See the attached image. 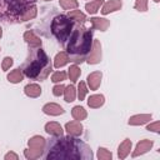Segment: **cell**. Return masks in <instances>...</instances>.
<instances>
[{
	"label": "cell",
	"mask_w": 160,
	"mask_h": 160,
	"mask_svg": "<svg viewBox=\"0 0 160 160\" xmlns=\"http://www.w3.org/2000/svg\"><path fill=\"white\" fill-rule=\"evenodd\" d=\"M102 4H104V0H92V1L85 4V10L89 14H96L99 11V9L102 6Z\"/></svg>",
	"instance_id": "25"
},
{
	"label": "cell",
	"mask_w": 160,
	"mask_h": 160,
	"mask_svg": "<svg viewBox=\"0 0 160 160\" xmlns=\"http://www.w3.org/2000/svg\"><path fill=\"white\" fill-rule=\"evenodd\" d=\"M36 14H38V8H36L35 4H32V5H30V6L28 8V10L24 12V15H22L21 19H20V22H25V21H29V20L34 19V18L36 16Z\"/></svg>",
	"instance_id": "26"
},
{
	"label": "cell",
	"mask_w": 160,
	"mask_h": 160,
	"mask_svg": "<svg viewBox=\"0 0 160 160\" xmlns=\"http://www.w3.org/2000/svg\"><path fill=\"white\" fill-rule=\"evenodd\" d=\"M36 0H0V20L8 24L20 22L28 8Z\"/></svg>",
	"instance_id": "4"
},
{
	"label": "cell",
	"mask_w": 160,
	"mask_h": 160,
	"mask_svg": "<svg viewBox=\"0 0 160 160\" xmlns=\"http://www.w3.org/2000/svg\"><path fill=\"white\" fill-rule=\"evenodd\" d=\"M131 146H132V142L130 139H125L118 148V156L119 159H125L129 154H130V150H131Z\"/></svg>",
	"instance_id": "17"
},
{
	"label": "cell",
	"mask_w": 160,
	"mask_h": 160,
	"mask_svg": "<svg viewBox=\"0 0 160 160\" xmlns=\"http://www.w3.org/2000/svg\"><path fill=\"white\" fill-rule=\"evenodd\" d=\"M66 16L70 18L75 24H84L86 21V15L84 12H81L80 10H71L68 12Z\"/></svg>",
	"instance_id": "22"
},
{
	"label": "cell",
	"mask_w": 160,
	"mask_h": 160,
	"mask_svg": "<svg viewBox=\"0 0 160 160\" xmlns=\"http://www.w3.org/2000/svg\"><path fill=\"white\" fill-rule=\"evenodd\" d=\"M65 79H66V72L62 71V70L55 71V72L51 75V81H52V82H60V81H62V80H65Z\"/></svg>",
	"instance_id": "31"
},
{
	"label": "cell",
	"mask_w": 160,
	"mask_h": 160,
	"mask_svg": "<svg viewBox=\"0 0 160 160\" xmlns=\"http://www.w3.org/2000/svg\"><path fill=\"white\" fill-rule=\"evenodd\" d=\"M90 22H91V28L95 29V30H100V31H106L108 28L110 26V20L105 19V18H91L90 19Z\"/></svg>",
	"instance_id": "15"
},
{
	"label": "cell",
	"mask_w": 160,
	"mask_h": 160,
	"mask_svg": "<svg viewBox=\"0 0 160 160\" xmlns=\"http://www.w3.org/2000/svg\"><path fill=\"white\" fill-rule=\"evenodd\" d=\"M88 91H89V90H88L86 84H85L84 81H80V84L78 85V98H79V100H80V101L85 99V96H86Z\"/></svg>",
	"instance_id": "30"
},
{
	"label": "cell",
	"mask_w": 160,
	"mask_h": 160,
	"mask_svg": "<svg viewBox=\"0 0 160 160\" xmlns=\"http://www.w3.org/2000/svg\"><path fill=\"white\" fill-rule=\"evenodd\" d=\"M59 4L65 10H72L79 6L78 0H59Z\"/></svg>",
	"instance_id": "28"
},
{
	"label": "cell",
	"mask_w": 160,
	"mask_h": 160,
	"mask_svg": "<svg viewBox=\"0 0 160 160\" xmlns=\"http://www.w3.org/2000/svg\"><path fill=\"white\" fill-rule=\"evenodd\" d=\"M64 89H65V86H64L62 84H58V82H56V85L52 88V94H54L55 96H60V95L64 94Z\"/></svg>",
	"instance_id": "35"
},
{
	"label": "cell",
	"mask_w": 160,
	"mask_h": 160,
	"mask_svg": "<svg viewBox=\"0 0 160 160\" xmlns=\"http://www.w3.org/2000/svg\"><path fill=\"white\" fill-rule=\"evenodd\" d=\"M8 81H10L11 84H19L24 80V72L21 70V68H18V69H14L12 71H10L6 76Z\"/></svg>",
	"instance_id": "20"
},
{
	"label": "cell",
	"mask_w": 160,
	"mask_h": 160,
	"mask_svg": "<svg viewBox=\"0 0 160 160\" xmlns=\"http://www.w3.org/2000/svg\"><path fill=\"white\" fill-rule=\"evenodd\" d=\"M42 112L46 115H50V116H58V115L64 114L65 110L56 102H48L42 106Z\"/></svg>",
	"instance_id": "12"
},
{
	"label": "cell",
	"mask_w": 160,
	"mask_h": 160,
	"mask_svg": "<svg viewBox=\"0 0 160 160\" xmlns=\"http://www.w3.org/2000/svg\"><path fill=\"white\" fill-rule=\"evenodd\" d=\"M45 144H46V140L40 135H35V136L30 138L28 140L29 148L24 150V156L28 160H36L39 158H42V154L45 150Z\"/></svg>",
	"instance_id": "6"
},
{
	"label": "cell",
	"mask_w": 160,
	"mask_h": 160,
	"mask_svg": "<svg viewBox=\"0 0 160 160\" xmlns=\"http://www.w3.org/2000/svg\"><path fill=\"white\" fill-rule=\"evenodd\" d=\"M71 116L74 118V120L81 121V120H85V119H86L88 112H86V110H85L82 106L78 105V106H74V108L71 109Z\"/></svg>",
	"instance_id": "23"
},
{
	"label": "cell",
	"mask_w": 160,
	"mask_h": 160,
	"mask_svg": "<svg viewBox=\"0 0 160 160\" xmlns=\"http://www.w3.org/2000/svg\"><path fill=\"white\" fill-rule=\"evenodd\" d=\"M96 156H98L99 160H111L112 154H111L110 150H108V149H105V148H99Z\"/></svg>",
	"instance_id": "29"
},
{
	"label": "cell",
	"mask_w": 160,
	"mask_h": 160,
	"mask_svg": "<svg viewBox=\"0 0 160 160\" xmlns=\"http://www.w3.org/2000/svg\"><path fill=\"white\" fill-rule=\"evenodd\" d=\"M105 102V98L104 95L101 94H94V95H90L89 99H88V105L89 108L91 109H98V108H101Z\"/></svg>",
	"instance_id": "18"
},
{
	"label": "cell",
	"mask_w": 160,
	"mask_h": 160,
	"mask_svg": "<svg viewBox=\"0 0 160 160\" xmlns=\"http://www.w3.org/2000/svg\"><path fill=\"white\" fill-rule=\"evenodd\" d=\"M4 159H5V160H18V159H19V156H18V154H15V152L10 151V152L5 154Z\"/></svg>",
	"instance_id": "36"
},
{
	"label": "cell",
	"mask_w": 160,
	"mask_h": 160,
	"mask_svg": "<svg viewBox=\"0 0 160 160\" xmlns=\"http://www.w3.org/2000/svg\"><path fill=\"white\" fill-rule=\"evenodd\" d=\"M21 70L24 72V76H26L28 79L42 81L50 75L52 65L41 46L29 48V52L21 66Z\"/></svg>",
	"instance_id": "3"
},
{
	"label": "cell",
	"mask_w": 160,
	"mask_h": 160,
	"mask_svg": "<svg viewBox=\"0 0 160 160\" xmlns=\"http://www.w3.org/2000/svg\"><path fill=\"white\" fill-rule=\"evenodd\" d=\"M94 40V29L85 28L82 24H75L66 44L65 50L69 56V61L74 64H81L86 60Z\"/></svg>",
	"instance_id": "2"
},
{
	"label": "cell",
	"mask_w": 160,
	"mask_h": 160,
	"mask_svg": "<svg viewBox=\"0 0 160 160\" xmlns=\"http://www.w3.org/2000/svg\"><path fill=\"white\" fill-rule=\"evenodd\" d=\"M1 36H2V28L0 26V39H1Z\"/></svg>",
	"instance_id": "37"
},
{
	"label": "cell",
	"mask_w": 160,
	"mask_h": 160,
	"mask_svg": "<svg viewBox=\"0 0 160 160\" xmlns=\"http://www.w3.org/2000/svg\"><path fill=\"white\" fill-rule=\"evenodd\" d=\"M135 10L145 12L148 11V0H135V5H134Z\"/></svg>",
	"instance_id": "32"
},
{
	"label": "cell",
	"mask_w": 160,
	"mask_h": 160,
	"mask_svg": "<svg viewBox=\"0 0 160 160\" xmlns=\"http://www.w3.org/2000/svg\"><path fill=\"white\" fill-rule=\"evenodd\" d=\"M101 78H102L101 71H92L91 74H89L86 78V84H88L89 89L90 90H98L100 84H101Z\"/></svg>",
	"instance_id": "9"
},
{
	"label": "cell",
	"mask_w": 160,
	"mask_h": 160,
	"mask_svg": "<svg viewBox=\"0 0 160 160\" xmlns=\"http://www.w3.org/2000/svg\"><path fill=\"white\" fill-rule=\"evenodd\" d=\"M146 130H149V131H154V132L159 134V132H160V122H159V121L150 122V124L146 126Z\"/></svg>",
	"instance_id": "34"
},
{
	"label": "cell",
	"mask_w": 160,
	"mask_h": 160,
	"mask_svg": "<svg viewBox=\"0 0 160 160\" xmlns=\"http://www.w3.org/2000/svg\"><path fill=\"white\" fill-rule=\"evenodd\" d=\"M101 58H102V54H101V44H100V40H92V46H91V50L86 58V62L90 64V65H95V64H99L101 61Z\"/></svg>",
	"instance_id": "7"
},
{
	"label": "cell",
	"mask_w": 160,
	"mask_h": 160,
	"mask_svg": "<svg viewBox=\"0 0 160 160\" xmlns=\"http://www.w3.org/2000/svg\"><path fill=\"white\" fill-rule=\"evenodd\" d=\"M80 74H81V70H80V68L78 66V64H74V65H71V66L69 68L68 75H69V79H70V81H71L72 84L78 81Z\"/></svg>",
	"instance_id": "27"
},
{
	"label": "cell",
	"mask_w": 160,
	"mask_h": 160,
	"mask_svg": "<svg viewBox=\"0 0 160 160\" xmlns=\"http://www.w3.org/2000/svg\"><path fill=\"white\" fill-rule=\"evenodd\" d=\"M12 64H14L12 58H10V56H5V58L2 59V61H1V69H2V71H8V70L12 66Z\"/></svg>",
	"instance_id": "33"
},
{
	"label": "cell",
	"mask_w": 160,
	"mask_h": 160,
	"mask_svg": "<svg viewBox=\"0 0 160 160\" xmlns=\"http://www.w3.org/2000/svg\"><path fill=\"white\" fill-rule=\"evenodd\" d=\"M24 40L29 45V48H39L42 44L41 39L34 31H31V30H28V31L24 32Z\"/></svg>",
	"instance_id": "13"
},
{
	"label": "cell",
	"mask_w": 160,
	"mask_h": 160,
	"mask_svg": "<svg viewBox=\"0 0 160 160\" xmlns=\"http://www.w3.org/2000/svg\"><path fill=\"white\" fill-rule=\"evenodd\" d=\"M65 130L71 136H80L82 134L84 128H82V125H81L80 121L72 120V121H69V122L65 124Z\"/></svg>",
	"instance_id": "10"
},
{
	"label": "cell",
	"mask_w": 160,
	"mask_h": 160,
	"mask_svg": "<svg viewBox=\"0 0 160 160\" xmlns=\"http://www.w3.org/2000/svg\"><path fill=\"white\" fill-rule=\"evenodd\" d=\"M154 1H155V2H159V1H160V0H154Z\"/></svg>",
	"instance_id": "38"
},
{
	"label": "cell",
	"mask_w": 160,
	"mask_h": 160,
	"mask_svg": "<svg viewBox=\"0 0 160 160\" xmlns=\"http://www.w3.org/2000/svg\"><path fill=\"white\" fill-rule=\"evenodd\" d=\"M62 95H64V100L66 102H72L75 100V98H76V89H75V86L72 84L65 86Z\"/></svg>",
	"instance_id": "24"
},
{
	"label": "cell",
	"mask_w": 160,
	"mask_h": 160,
	"mask_svg": "<svg viewBox=\"0 0 160 160\" xmlns=\"http://www.w3.org/2000/svg\"><path fill=\"white\" fill-rule=\"evenodd\" d=\"M44 1H51V0H44Z\"/></svg>",
	"instance_id": "39"
},
{
	"label": "cell",
	"mask_w": 160,
	"mask_h": 160,
	"mask_svg": "<svg viewBox=\"0 0 160 160\" xmlns=\"http://www.w3.org/2000/svg\"><path fill=\"white\" fill-rule=\"evenodd\" d=\"M122 6V1L121 0H109L106 2L102 4V8H101V14L102 15H108L110 12H114V11H118L120 10Z\"/></svg>",
	"instance_id": "11"
},
{
	"label": "cell",
	"mask_w": 160,
	"mask_h": 160,
	"mask_svg": "<svg viewBox=\"0 0 160 160\" xmlns=\"http://www.w3.org/2000/svg\"><path fill=\"white\" fill-rule=\"evenodd\" d=\"M45 160H92L91 148L78 136H51L42 154Z\"/></svg>",
	"instance_id": "1"
},
{
	"label": "cell",
	"mask_w": 160,
	"mask_h": 160,
	"mask_svg": "<svg viewBox=\"0 0 160 160\" xmlns=\"http://www.w3.org/2000/svg\"><path fill=\"white\" fill-rule=\"evenodd\" d=\"M74 26H75V22L66 15H56L51 20L50 30H51L52 35L58 39V41L61 45H65Z\"/></svg>",
	"instance_id": "5"
},
{
	"label": "cell",
	"mask_w": 160,
	"mask_h": 160,
	"mask_svg": "<svg viewBox=\"0 0 160 160\" xmlns=\"http://www.w3.org/2000/svg\"><path fill=\"white\" fill-rule=\"evenodd\" d=\"M44 129L51 136H61V135H64V130H62L61 125L59 122H56V121H49V122H46Z\"/></svg>",
	"instance_id": "16"
},
{
	"label": "cell",
	"mask_w": 160,
	"mask_h": 160,
	"mask_svg": "<svg viewBox=\"0 0 160 160\" xmlns=\"http://www.w3.org/2000/svg\"><path fill=\"white\" fill-rule=\"evenodd\" d=\"M151 114H138V115H132L130 116L128 124L131 126H139V125H144L146 122H149L151 120Z\"/></svg>",
	"instance_id": "14"
},
{
	"label": "cell",
	"mask_w": 160,
	"mask_h": 160,
	"mask_svg": "<svg viewBox=\"0 0 160 160\" xmlns=\"http://www.w3.org/2000/svg\"><path fill=\"white\" fill-rule=\"evenodd\" d=\"M24 92L26 96L29 98H39L41 95V88L39 84H28L25 88H24Z\"/></svg>",
	"instance_id": "19"
},
{
	"label": "cell",
	"mask_w": 160,
	"mask_h": 160,
	"mask_svg": "<svg viewBox=\"0 0 160 160\" xmlns=\"http://www.w3.org/2000/svg\"><path fill=\"white\" fill-rule=\"evenodd\" d=\"M68 62H69V56H68L66 51H60L54 58V68L55 69H60L64 65H66Z\"/></svg>",
	"instance_id": "21"
},
{
	"label": "cell",
	"mask_w": 160,
	"mask_h": 160,
	"mask_svg": "<svg viewBox=\"0 0 160 160\" xmlns=\"http://www.w3.org/2000/svg\"><path fill=\"white\" fill-rule=\"evenodd\" d=\"M152 145H154V141H152V140H149V139H144V140L139 141V142L136 144L135 150L132 151L131 156H132V158H136V156H140V155L148 152V151L152 148Z\"/></svg>",
	"instance_id": "8"
}]
</instances>
